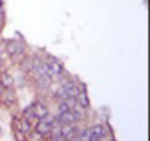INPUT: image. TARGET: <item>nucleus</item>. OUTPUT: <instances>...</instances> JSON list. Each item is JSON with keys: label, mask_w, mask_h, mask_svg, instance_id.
I'll list each match as a JSON object with an SVG mask.
<instances>
[{"label": "nucleus", "mask_w": 150, "mask_h": 141, "mask_svg": "<svg viewBox=\"0 0 150 141\" xmlns=\"http://www.w3.org/2000/svg\"><path fill=\"white\" fill-rule=\"evenodd\" d=\"M71 113L75 116V119H77V120H81V119H84V116H86L84 107L78 105V102H77V105H75V107H72V108H71Z\"/></svg>", "instance_id": "6e6552de"}, {"label": "nucleus", "mask_w": 150, "mask_h": 141, "mask_svg": "<svg viewBox=\"0 0 150 141\" xmlns=\"http://www.w3.org/2000/svg\"><path fill=\"white\" fill-rule=\"evenodd\" d=\"M0 83L5 86V89L14 87V78H12V75H9L8 72H3L2 75H0Z\"/></svg>", "instance_id": "423d86ee"}, {"label": "nucleus", "mask_w": 150, "mask_h": 141, "mask_svg": "<svg viewBox=\"0 0 150 141\" xmlns=\"http://www.w3.org/2000/svg\"><path fill=\"white\" fill-rule=\"evenodd\" d=\"M0 96H2L3 101L8 102V104H14V102H15V93L12 92V89H5L3 93L0 95Z\"/></svg>", "instance_id": "1a4fd4ad"}, {"label": "nucleus", "mask_w": 150, "mask_h": 141, "mask_svg": "<svg viewBox=\"0 0 150 141\" xmlns=\"http://www.w3.org/2000/svg\"><path fill=\"white\" fill-rule=\"evenodd\" d=\"M3 23H5V15H3V11H2V8H0V29H2Z\"/></svg>", "instance_id": "f8f14e48"}, {"label": "nucleus", "mask_w": 150, "mask_h": 141, "mask_svg": "<svg viewBox=\"0 0 150 141\" xmlns=\"http://www.w3.org/2000/svg\"><path fill=\"white\" fill-rule=\"evenodd\" d=\"M24 119H27L29 122H33V120L36 119V117H35V113H33V110H32V107L24 111Z\"/></svg>", "instance_id": "9d476101"}, {"label": "nucleus", "mask_w": 150, "mask_h": 141, "mask_svg": "<svg viewBox=\"0 0 150 141\" xmlns=\"http://www.w3.org/2000/svg\"><path fill=\"white\" fill-rule=\"evenodd\" d=\"M18 131L21 134H30L32 131V122H29L27 119H23V120H18Z\"/></svg>", "instance_id": "39448f33"}, {"label": "nucleus", "mask_w": 150, "mask_h": 141, "mask_svg": "<svg viewBox=\"0 0 150 141\" xmlns=\"http://www.w3.org/2000/svg\"><path fill=\"white\" fill-rule=\"evenodd\" d=\"M51 131V125H48L42 120H39V123H36V132H39L41 135H47Z\"/></svg>", "instance_id": "0eeeda50"}, {"label": "nucleus", "mask_w": 150, "mask_h": 141, "mask_svg": "<svg viewBox=\"0 0 150 141\" xmlns=\"http://www.w3.org/2000/svg\"><path fill=\"white\" fill-rule=\"evenodd\" d=\"M87 131V135H89V140L90 141H98V140H102L104 135H105V129L102 125H95L92 128H89Z\"/></svg>", "instance_id": "f03ea898"}, {"label": "nucleus", "mask_w": 150, "mask_h": 141, "mask_svg": "<svg viewBox=\"0 0 150 141\" xmlns=\"http://www.w3.org/2000/svg\"><path fill=\"white\" fill-rule=\"evenodd\" d=\"M6 51H8V54H11L14 59H17L18 54H23L26 51V47L20 41H9L6 44Z\"/></svg>", "instance_id": "f257e3e1"}, {"label": "nucleus", "mask_w": 150, "mask_h": 141, "mask_svg": "<svg viewBox=\"0 0 150 141\" xmlns=\"http://www.w3.org/2000/svg\"><path fill=\"white\" fill-rule=\"evenodd\" d=\"M32 110H33V113H35V117H36V119H42L44 116H47V114H48V108H47L45 105H42V104H35V105H32Z\"/></svg>", "instance_id": "7ed1b4c3"}, {"label": "nucleus", "mask_w": 150, "mask_h": 141, "mask_svg": "<svg viewBox=\"0 0 150 141\" xmlns=\"http://www.w3.org/2000/svg\"><path fill=\"white\" fill-rule=\"evenodd\" d=\"M77 102H78V105H81V107H84V108H87V107L90 105L89 96H87V93H86V90H84V89H81V90H80V93L77 95Z\"/></svg>", "instance_id": "20e7f679"}, {"label": "nucleus", "mask_w": 150, "mask_h": 141, "mask_svg": "<svg viewBox=\"0 0 150 141\" xmlns=\"http://www.w3.org/2000/svg\"><path fill=\"white\" fill-rule=\"evenodd\" d=\"M3 90H5V86H3L2 83H0V95H2V93H3Z\"/></svg>", "instance_id": "ddd939ff"}, {"label": "nucleus", "mask_w": 150, "mask_h": 141, "mask_svg": "<svg viewBox=\"0 0 150 141\" xmlns=\"http://www.w3.org/2000/svg\"><path fill=\"white\" fill-rule=\"evenodd\" d=\"M29 138L30 140H44V135H41L39 132H33V134L29 135Z\"/></svg>", "instance_id": "9b49d317"}]
</instances>
